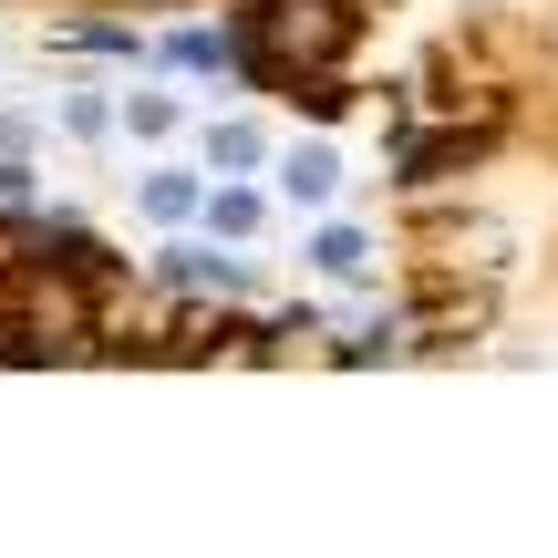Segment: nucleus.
I'll return each instance as SVG.
<instances>
[{"label": "nucleus", "instance_id": "obj_1", "mask_svg": "<svg viewBox=\"0 0 558 558\" xmlns=\"http://www.w3.org/2000/svg\"><path fill=\"white\" fill-rule=\"evenodd\" d=\"M279 186H290L300 207H320V197L341 186V156H331V145H290V166H279Z\"/></svg>", "mask_w": 558, "mask_h": 558}, {"label": "nucleus", "instance_id": "obj_2", "mask_svg": "<svg viewBox=\"0 0 558 558\" xmlns=\"http://www.w3.org/2000/svg\"><path fill=\"white\" fill-rule=\"evenodd\" d=\"M166 279H177V290H248V269L207 259V248H166Z\"/></svg>", "mask_w": 558, "mask_h": 558}, {"label": "nucleus", "instance_id": "obj_3", "mask_svg": "<svg viewBox=\"0 0 558 558\" xmlns=\"http://www.w3.org/2000/svg\"><path fill=\"white\" fill-rule=\"evenodd\" d=\"M362 259H373V248H362L352 228H320L311 239V269H331V279H362Z\"/></svg>", "mask_w": 558, "mask_h": 558}, {"label": "nucleus", "instance_id": "obj_4", "mask_svg": "<svg viewBox=\"0 0 558 558\" xmlns=\"http://www.w3.org/2000/svg\"><path fill=\"white\" fill-rule=\"evenodd\" d=\"M186 207H197V177H145V218H166V228H177Z\"/></svg>", "mask_w": 558, "mask_h": 558}, {"label": "nucleus", "instance_id": "obj_5", "mask_svg": "<svg viewBox=\"0 0 558 558\" xmlns=\"http://www.w3.org/2000/svg\"><path fill=\"white\" fill-rule=\"evenodd\" d=\"M218 166H259V135L248 124H218Z\"/></svg>", "mask_w": 558, "mask_h": 558}]
</instances>
